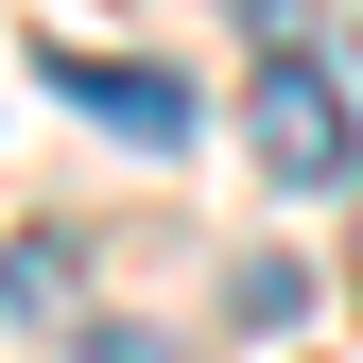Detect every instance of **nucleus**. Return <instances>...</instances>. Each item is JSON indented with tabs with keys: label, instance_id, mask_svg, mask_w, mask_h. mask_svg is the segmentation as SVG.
<instances>
[{
	"label": "nucleus",
	"instance_id": "1",
	"mask_svg": "<svg viewBox=\"0 0 363 363\" xmlns=\"http://www.w3.org/2000/svg\"><path fill=\"white\" fill-rule=\"evenodd\" d=\"M242 139H259V173H277V191H329L363 121H346V86L311 69V52H259V86H242Z\"/></svg>",
	"mask_w": 363,
	"mask_h": 363
},
{
	"label": "nucleus",
	"instance_id": "2",
	"mask_svg": "<svg viewBox=\"0 0 363 363\" xmlns=\"http://www.w3.org/2000/svg\"><path fill=\"white\" fill-rule=\"evenodd\" d=\"M52 86H69L86 121H121L139 156H173V139H191V86H173V69H121V52H52Z\"/></svg>",
	"mask_w": 363,
	"mask_h": 363
},
{
	"label": "nucleus",
	"instance_id": "3",
	"mask_svg": "<svg viewBox=\"0 0 363 363\" xmlns=\"http://www.w3.org/2000/svg\"><path fill=\"white\" fill-rule=\"evenodd\" d=\"M225 294H242V329H294V311H311V277H294V259H242Z\"/></svg>",
	"mask_w": 363,
	"mask_h": 363
},
{
	"label": "nucleus",
	"instance_id": "4",
	"mask_svg": "<svg viewBox=\"0 0 363 363\" xmlns=\"http://www.w3.org/2000/svg\"><path fill=\"white\" fill-rule=\"evenodd\" d=\"M104 363H191V346H139V329H104Z\"/></svg>",
	"mask_w": 363,
	"mask_h": 363
}]
</instances>
